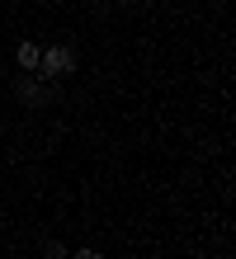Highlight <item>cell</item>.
<instances>
[{
	"instance_id": "cell-1",
	"label": "cell",
	"mask_w": 236,
	"mask_h": 259,
	"mask_svg": "<svg viewBox=\"0 0 236 259\" xmlns=\"http://www.w3.org/2000/svg\"><path fill=\"white\" fill-rule=\"evenodd\" d=\"M38 75H47V80H66V75H76V48H66V42L43 48V57H38Z\"/></svg>"
},
{
	"instance_id": "cell-2",
	"label": "cell",
	"mask_w": 236,
	"mask_h": 259,
	"mask_svg": "<svg viewBox=\"0 0 236 259\" xmlns=\"http://www.w3.org/2000/svg\"><path fill=\"white\" fill-rule=\"evenodd\" d=\"M14 95H19V104H28V109H43V104H47V85L38 80L33 71H24L19 80H14Z\"/></svg>"
},
{
	"instance_id": "cell-3",
	"label": "cell",
	"mask_w": 236,
	"mask_h": 259,
	"mask_svg": "<svg viewBox=\"0 0 236 259\" xmlns=\"http://www.w3.org/2000/svg\"><path fill=\"white\" fill-rule=\"evenodd\" d=\"M14 57H19V71H38V57H43V48H38V42H19V52H14Z\"/></svg>"
},
{
	"instance_id": "cell-4",
	"label": "cell",
	"mask_w": 236,
	"mask_h": 259,
	"mask_svg": "<svg viewBox=\"0 0 236 259\" xmlns=\"http://www.w3.org/2000/svg\"><path fill=\"white\" fill-rule=\"evenodd\" d=\"M43 254H47V259H71V250H66V245H47Z\"/></svg>"
},
{
	"instance_id": "cell-5",
	"label": "cell",
	"mask_w": 236,
	"mask_h": 259,
	"mask_svg": "<svg viewBox=\"0 0 236 259\" xmlns=\"http://www.w3.org/2000/svg\"><path fill=\"white\" fill-rule=\"evenodd\" d=\"M71 259H104V254H99V250H76Z\"/></svg>"
}]
</instances>
